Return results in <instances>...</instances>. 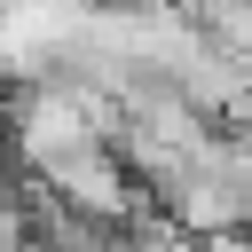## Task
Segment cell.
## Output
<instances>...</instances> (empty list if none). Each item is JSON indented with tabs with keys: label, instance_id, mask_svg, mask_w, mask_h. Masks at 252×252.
I'll return each instance as SVG.
<instances>
[{
	"label": "cell",
	"instance_id": "6da1fadb",
	"mask_svg": "<svg viewBox=\"0 0 252 252\" xmlns=\"http://www.w3.org/2000/svg\"><path fill=\"white\" fill-rule=\"evenodd\" d=\"M110 252H205L197 236H181L165 213H142L134 228H110Z\"/></svg>",
	"mask_w": 252,
	"mask_h": 252
}]
</instances>
